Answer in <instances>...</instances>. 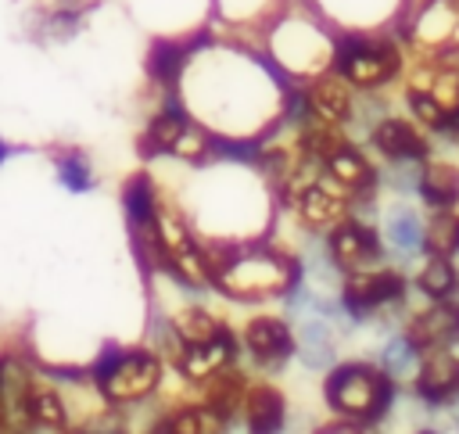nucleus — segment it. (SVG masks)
<instances>
[{"label":"nucleus","mask_w":459,"mask_h":434,"mask_svg":"<svg viewBox=\"0 0 459 434\" xmlns=\"http://www.w3.org/2000/svg\"><path fill=\"white\" fill-rule=\"evenodd\" d=\"M323 244H326V255H330V262L337 265L341 276L391 265L387 247H384V237H380V230H377L373 219L348 215L333 230L323 233Z\"/></svg>","instance_id":"nucleus-10"},{"label":"nucleus","mask_w":459,"mask_h":434,"mask_svg":"<svg viewBox=\"0 0 459 434\" xmlns=\"http://www.w3.org/2000/svg\"><path fill=\"white\" fill-rule=\"evenodd\" d=\"M50 165H54L57 183H61L68 194H90V190L97 187L93 161H90V154L79 151V147H61V151H54Z\"/></svg>","instance_id":"nucleus-20"},{"label":"nucleus","mask_w":459,"mask_h":434,"mask_svg":"<svg viewBox=\"0 0 459 434\" xmlns=\"http://www.w3.org/2000/svg\"><path fill=\"white\" fill-rule=\"evenodd\" d=\"M377 230H380V237H384V247H387V258H391V265H409V262H420L423 258V233H427V215L416 208V204H409V201H402V197H394L391 204H384L380 208V215H377Z\"/></svg>","instance_id":"nucleus-13"},{"label":"nucleus","mask_w":459,"mask_h":434,"mask_svg":"<svg viewBox=\"0 0 459 434\" xmlns=\"http://www.w3.org/2000/svg\"><path fill=\"white\" fill-rule=\"evenodd\" d=\"M294 362L308 373H326L341 359V330L319 316L294 319Z\"/></svg>","instance_id":"nucleus-15"},{"label":"nucleus","mask_w":459,"mask_h":434,"mask_svg":"<svg viewBox=\"0 0 459 434\" xmlns=\"http://www.w3.org/2000/svg\"><path fill=\"white\" fill-rule=\"evenodd\" d=\"M391 380H398V384H409L412 380V373L420 369V359H423V352L412 344V337L402 330V326H394V330H387L384 337H380V344H377V352L369 355Z\"/></svg>","instance_id":"nucleus-19"},{"label":"nucleus","mask_w":459,"mask_h":434,"mask_svg":"<svg viewBox=\"0 0 459 434\" xmlns=\"http://www.w3.org/2000/svg\"><path fill=\"white\" fill-rule=\"evenodd\" d=\"M412 434H441V430H437V427H416Z\"/></svg>","instance_id":"nucleus-24"},{"label":"nucleus","mask_w":459,"mask_h":434,"mask_svg":"<svg viewBox=\"0 0 459 434\" xmlns=\"http://www.w3.org/2000/svg\"><path fill=\"white\" fill-rule=\"evenodd\" d=\"M337 32L305 4L283 7L265 25V57L287 82H312L330 72Z\"/></svg>","instance_id":"nucleus-4"},{"label":"nucleus","mask_w":459,"mask_h":434,"mask_svg":"<svg viewBox=\"0 0 459 434\" xmlns=\"http://www.w3.org/2000/svg\"><path fill=\"white\" fill-rule=\"evenodd\" d=\"M11 154H18V147H11V143H7V136H0V169L11 161Z\"/></svg>","instance_id":"nucleus-23"},{"label":"nucleus","mask_w":459,"mask_h":434,"mask_svg":"<svg viewBox=\"0 0 459 434\" xmlns=\"http://www.w3.org/2000/svg\"><path fill=\"white\" fill-rule=\"evenodd\" d=\"M391 32L416 65H459V0H405Z\"/></svg>","instance_id":"nucleus-6"},{"label":"nucleus","mask_w":459,"mask_h":434,"mask_svg":"<svg viewBox=\"0 0 459 434\" xmlns=\"http://www.w3.org/2000/svg\"><path fill=\"white\" fill-rule=\"evenodd\" d=\"M416 201L427 215L459 212V165L448 158H427L416 176Z\"/></svg>","instance_id":"nucleus-16"},{"label":"nucleus","mask_w":459,"mask_h":434,"mask_svg":"<svg viewBox=\"0 0 459 434\" xmlns=\"http://www.w3.org/2000/svg\"><path fill=\"white\" fill-rule=\"evenodd\" d=\"M366 143L380 158V165H423L427 158H434V140L409 115H384L366 133Z\"/></svg>","instance_id":"nucleus-12"},{"label":"nucleus","mask_w":459,"mask_h":434,"mask_svg":"<svg viewBox=\"0 0 459 434\" xmlns=\"http://www.w3.org/2000/svg\"><path fill=\"white\" fill-rule=\"evenodd\" d=\"M240 334V355L244 369L262 380H276L290 369L294 362V323L283 312H255L244 319Z\"/></svg>","instance_id":"nucleus-8"},{"label":"nucleus","mask_w":459,"mask_h":434,"mask_svg":"<svg viewBox=\"0 0 459 434\" xmlns=\"http://www.w3.org/2000/svg\"><path fill=\"white\" fill-rule=\"evenodd\" d=\"M330 72L355 93H384L405 75V47L391 29L337 32Z\"/></svg>","instance_id":"nucleus-5"},{"label":"nucleus","mask_w":459,"mask_h":434,"mask_svg":"<svg viewBox=\"0 0 459 434\" xmlns=\"http://www.w3.org/2000/svg\"><path fill=\"white\" fill-rule=\"evenodd\" d=\"M402 384L391 380L373 359H337L319 384L323 405L333 420L359 430H377L394 412Z\"/></svg>","instance_id":"nucleus-2"},{"label":"nucleus","mask_w":459,"mask_h":434,"mask_svg":"<svg viewBox=\"0 0 459 434\" xmlns=\"http://www.w3.org/2000/svg\"><path fill=\"white\" fill-rule=\"evenodd\" d=\"M122 215H126V233L129 244L143 265L147 276L161 273V230H158V215H161V187L154 183L151 172H133L122 183Z\"/></svg>","instance_id":"nucleus-7"},{"label":"nucleus","mask_w":459,"mask_h":434,"mask_svg":"<svg viewBox=\"0 0 459 434\" xmlns=\"http://www.w3.org/2000/svg\"><path fill=\"white\" fill-rule=\"evenodd\" d=\"M237 366H244V355H240V334H237L233 323L222 319L208 337H201V341H186V344L179 348V355L172 359L169 369H172L186 387L201 391L212 377H219V373H226V369H237Z\"/></svg>","instance_id":"nucleus-9"},{"label":"nucleus","mask_w":459,"mask_h":434,"mask_svg":"<svg viewBox=\"0 0 459 434\" xmlns=\"http://www.w3.org/2000/svg\"><path fill=\"white\" fill-rule=\"evenodd\" d=\"M204 251H208V287H212V294L233 301V305L280 301L294 269H298V255L290 247H276L269 240L204 244Z\"/></svg>","instance_id":"nucleus-1"},{"label":"nucleus","mask_w":459,"mask_h":434,"mask_svg":"<svg viewBox=\"0 0 459 434\" xmlns=\"http://www.w3.org/2000/svg\"><path fill=\"white\" fill-rule=\"evenodd\" d=\"M305 93H308V104H312L316 122L348 133V126H351V118H355V97H359L348 82H341L333 72H326V75L305 82Z\"/></svg>","instance_id":"nucleus-17"},{"label":"nucleus","mask_w":459,"mask_h":434,"mask_svg":"<svg viewBox=\"0 0 459 434\" xmlns=\"http://www.w3.org/2000/svg\"><path fill=\"white\" fill-rule=\"evenodd\" d=\"M409 283L423 301H459V265H455V258L423 255L416 273L409 276Z\"/></svg>","instance_id":"nucleus-18"},{"label":"nucleus","mask_w":459,"mask_h":434,"mask_svg":"<svg viewBox=\"0 0 459 434\" xmlns=\"http://www.w3.org/2000/svg\"><path fill=\"white\" fill-rule=\"evenodd\" d=\"M165 373H169V366L147 344H111L108 341L86 362V377H90V387L100 398V405L122 409L129 416L161 395Z\"/></svg>","instance_id":"nucleus-3"},{"label":"nucleus","mask_w":459,"mask_h":434,"mask_svg":"<svg viewBox=\"0 0 459 434\" xmlns=\"http://www.w3.org/2000/svg\"><path fill=\"white\" fill-rule=\"evenodd\" d=\"M423 255L459 258V212H434V215H427Z\"/></svg>","instance_id":"nucleus-21"},{"label":"nucleus","mask_w":459,"mask_h":434,"mask_svg":"<svg viewBox=\"0 0 459 434\" xmlns=\"http://www.w3.org/2000/svg\"><path fill=\"white\" fill-rule=\"evenodd\" d=\"M308 434H373V430H359V427H351V423L330 420V423H319V427H312Z\"/></svg>","instance_id":"nucleus-22"},{"label":"nucleus","mask_w":459,"mask_h":434,"mask_svg":"<svg viewBox=\"0 0 459 434\" xmlns=\"http://www.w3.org/2000/svg\"><path fill=\"white\" fill-rule=\"evenodd\" d=\"M402 330L420 352L459 348V301H427L423 308H412L405 316Z\"/></svg>","instance_id":"nucleus-14"},{"label":"nucleus","mask_w":459,"mask_h":434,"mask_svg":"<svg viewBox=\"0 0 459 434\" xmlns=\"http://www.w3.org/2000/svg\"><path fill=\"white\" fill-rule=\"evenodd\" d=\"M409 395L427 412H448L459 405V348L423 352L420 369L409 380Z\"/></svg>","instance_id":"nucleus-11"}]
</instances>
